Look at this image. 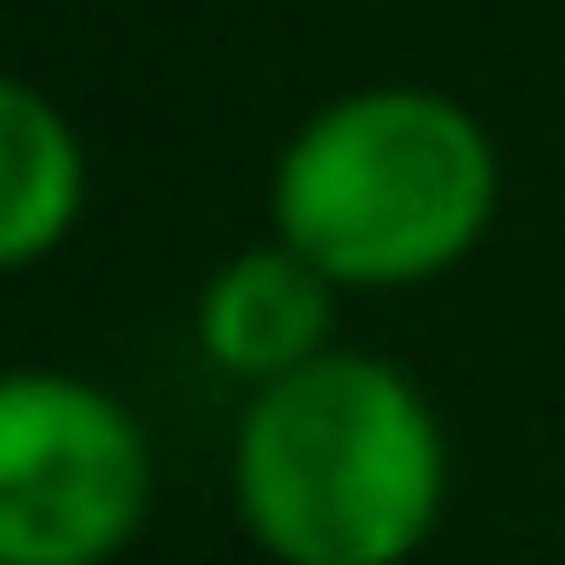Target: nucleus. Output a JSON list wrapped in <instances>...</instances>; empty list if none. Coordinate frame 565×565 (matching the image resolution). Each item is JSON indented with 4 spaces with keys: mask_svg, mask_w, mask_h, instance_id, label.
<instances>
[{
    "mask_svg": "<svg viewBox=\"0 0 565 565\" xmlns=\"http://www.w3.org/2000/svg\"><path fill=\"white\" fill-rule=\"evenodd\" d=\"M238 521L282 565H406L450 494L424 388L380 353H318L238 415Z\"/></svg>",
    "mask_w": 565,
    "mask_h": 565,
    "instance_id": "1",
    "label": "nucleus"
},
{
    "mask_svg": "<svg viewBox=\"0 0 565 565\" xmlns=\"http://www.w3.org/2000/svg\"><path fill=\"white\" fill-rule=\"evenodd\" d=\"M494 141L441 88L327 97L274 159V238L335 291H397L450 274L494 221Z\"/></svg>",
    "mask_w": 565,
    "mask_h": 565,
    "instance_id": "2",
    "label": "nucleus"
},
{
    "mask_svg": "<svg viewBox=\"0 0 565 565\" xmlns=\"http://www.w3.org/2000/svg\"><path fill=\"white\" fill-rule=\"evenodd\" d=\"M150 441L71 371H0V565H106L141 539Z\"/></svg>",
    "mask_w": 565,
    "mask_h": 565,
    "instance_id": "3",
    "label": "nucleus"
},
{
    "mask_svg": "<svg viewBox=\"0 0 565 565\" xmlns=\"http://www.w3.org/2000/svg\"><path fill=\"white\" fill-rule=\"evenodd\" d=\"M327 318H335V282H327L300 247H282V238L238 247V256L203 282V300H194L203 353H212L230 380H247V388H274V380L309 371V362L327 353Z\"/></svg>",
    "mask_w": 565,
    "mask_h": 565,
    "instance_id": "4",
    "label": "nucleus"
},
{
    "mask_svg": "<svg viewBox=\"0 0 565 565\" xmlns=\"http://www.w3.org/2000/svg\"><path fill=\"white\" fill-rule=\"evenodd\" d=\"M79 194H88V159H79L71 115L44 88L0 71V274L44 265L71 238Z\"/></svg>",
    "mask_w": 565,
    "mask_h": 565,
    "instance_id": "5",
    "label": "nucleus"
}]
</instances>
